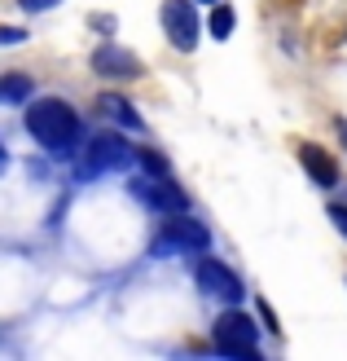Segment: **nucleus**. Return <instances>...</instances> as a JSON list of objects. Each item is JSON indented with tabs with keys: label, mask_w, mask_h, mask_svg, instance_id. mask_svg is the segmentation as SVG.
Listing matches in <instances>:
<instances>
[{
	"label": "nucleus",
	"mask_w": 347,
	"mask_h": 361,
	"mask_svg": "<svg viewBox=\"0 0 347 361\" xmlns=\"http://www.w3.org/2000/svg\"><path fill=\"white\" fill-rule=\"evenodd\" d=\"M27 133L40 141L44 150L66 154L70 146H75V137H80V115L70 111L62 97H40L27 111Z\"/></svg>",
	"instance_id": "f257e3e1"
},
{
	"label": "nucleus",
	"mask_w": 347,
	"mask_h": 361,
	"mask_svg": "<svg viewBox=\"0 0 347 361\" xmlns=\"http://www.w3.org/2000/svg\"><path fill=\"white\" fill-rule=\"evenodd\" d=\"M211 339H215V353H225V357H255V322H251V313L229 309L220 322H215Z\"/></svg>",
	"instance_id": "f03ea898"
},
{
	"label": "nucleus",
	"mask_w": 347,
	"mask_h": 361,
	"mask_svg": "<svg viewBox=\"0 0 347 361\" xmlns=\"http://www.w3.org/2000/svg\"><path fill=\"white\" fill-rule=\"evenodd\" d=\"M163 31H168L172 49H180V53L198 49V13H194V0H163Z\"/></svg>",
	"instance_id": "7ed1b4c3"
},
{
	"label": "nucleus",
	"mask_w": 347,
	"mask_h": 361,
	"mask_svg": "<svg viewBox=\"0 0 347 361\" xmlns=\"http://www.w3.org/2000/svg\"><path fill=\"white\" fill-rule=\"evenodd\" d=\"M127 159H132V146H127L123 137H115V133H101V137H93V146L84 150V172L88 176H97V172H111V168H123Z\"/></svg>",
	"instance_id": "20e7f679"
},
{
	"label": "nucleus",
	"mask_w": 347,
	"mask_h": 361,
	"mask_svg": "<svg viewBox=\"0 0 347 361\" xmlns=\"http://www.w3.org/2000/svg\"><path fill=\"white\" fill-rule=\"evenodd\" d=\"M198 286H203L211 300H225V304H237L246 295L242 278H237L229 264H220V260H203V264H198Z\"/></svg>",
	"instance_id": "39448f33"
},
{
	"label": "nucleus",
	"mask_w": 347,
	"mask_h": 361,
	"mask_svg": "<svg viewBox=\"0 0 347 361\" xmlns=\"http://www.w3.org/2000/svg\"><path fill=\"white\" fill-rule=\"evenodd\" d=\"M132 194L141 198V203H150V207H158V212H185V194H180V185H172L168 176H137L132 180Z\"/></svg>",
	"instance_id": "423d86ee"
},
{
	"label": "nucleus",
	"mask_w": 347,
	"mask_h": 361,
	"mask_svg": "<svg viewBox=\"0 0 347 361\" xmlns=\"http://www.w3.org/2000/svg\"><path fill=\"white\" fill-rule=\"evenodd\" d=\"M172 247H180V251H207L211 247V233H207V225H198V221H189V216H180L176 212V221H168V233L158 238V251H172Z\"/></svg>",
	"instance_id": "0eeeda50"
},
{
	"label": "nucleus",
	"mask_w": 347,
	"mask_h": 361,
	"mask_svg": "<svg viewBox=\"0 0 347 361\" xmlns=\"http://www.w3.org/2000/svg\"><path fill=\"white\" fill-rule=\"evenodd\" d=\"M93 71H97V75H111V80H132L141 71V62L127 49H119V44H101L93 53Z\"/></svg>",
	"instance_id": "6e6552de"
},
{
	"label": "nucleus",
	"mask_w": 347,
	"mask_h": 361,
	"mask_svg": "<svg viewBox=\"0 0 347 361\" xmlns=\"http://www.w3.org/2000/svg\"><path fill=\"white\" fill-rule=\"evenodd\" d=\"M299 159H303L308 176H313L321 190H334V185H339V168H334V159L325 154V150H317V146H299Z\"/></svg>",
	"instance_id": "1a4fd4ad"
},
{
	"label": "nucleus",
	"mask_w": 347,
	"mask_h": 361,
	"mask_svg": "<svg viewBox=\"0 0 347 361\" xmlns=\"http://www.w3.org/2000/svg\"><path fill=\"white\" fill-rule=\"evenodd\" d=\"M97 111H101V115H111L115 123H123V128H141V119H137V111H132V106H127L123 97H115V93H106V97L97 102Z\"/></svg>",
	"instance_id": "9d476101"
},
{
	"label": "nucleus",
	"mask_w": 347,
	"mask_h": 361,
	"mask_svg": "<svg viewBox=\"0 0 347 361\" xmlns=\"http://www.w3.org/2000/svg\"><path fill=\"white\" fill-rule=\"evenodd\" d=\"M27 97H31V80L27 75H0V102L18 106V102H27Z\"/></svg>",
	"instance_id": "9b49d317"
},
{
	"label": "nucleus",
	"mask_w": 347,
	"mask_h": 361,
	"mask_svg": "<svg viewBox=\"0 0 347 361\" xmlns=\"http://www.w3.org/2000/svg\"><path fill=\"white\" fill-rule=\"evenodd\" d=\"M211 35H215V40H229V35H233V9L229 5H220V0H215V9H211Z\"/></svg>",
	"instance_id": "f8f14e48"
},
{
	"label": "nucleus",
	"mask_w": 347,
	"mask_h": 361,
	"mask_svg": "<svg viewBox=\"0 0 347 361\" xmlns=\"http://www.w3.org/2000/svg\"><path fill=\"white\" fill-rule=\"evenodd\" d=\"M137 164L150 172V176H168V172H172V164H168L158 150H137Z\"/></svg>",
	"instance_id": "ddd939ff"
},
{
	"label": "nucleus",
	"mask_w": 347,
	"mask_h": 361,
	"mask_svg": "<svg viewBox=\"0 0 347 361\" xmlns=\"http://www.w3.org/2000/svg\"><path fill=\"white\" fill-rule=\"evenodd\" d=\"M330 221H334V229L347 238V207H343V203H334V207H330Z\"/></svg>",
	"instance_id": "4468645a"
},
{
	"label": "nucleus",
	"mask_w": 347,
	"mask_h": 361,
	"mask_svg": "<svg viewBox=\"0 0 347 361\" xmlns=\"http://www.w3.org/2000/svg\"><path fill=\"white\" fill-rule=\"evenodd\" d=\"M18 40H27L23 27H0V44H18Z\"/></svg>",
	"instance_id": "2eb2a0df"
},
{
	"label": "nucleus",
	"mask_w": 347,
	"mask_h": 361,
	"mask_svg": "<svg viewBox=\"0 0 347 361\" xmlns=\"http://www.w3.org/2000/svg\"><path fill=\"white\" fill-rule=\"evenodd\" d=\"M18 5H23L27 13H40V9H53V5H58V0H18Z\"/></svg>",
	"instance_id": "dca6fc26"
},
{
	"label": "nucleus",
	"mask_w": 347,
	"mask_h": 361,
	"mask_svg": "<svg viewBox=\"0 0 347 361\" xmlns=\"http://www.w3.org/2000/svg\"><path fill=\"white\" fill-rule=\"evenodd\" d=\"M260 317H264V326H268V331H277V317H272V309H268L264 300H260Z\"/></svg>",
	"instance_id": "f3484780"
},
{
	"label": "nucleus",
	"mask_w": 347,
	"mask_h": 361,
	"mask_svg": "<svg viewBox=\"0 0 347 361\" xmlns=\"http://www.w3.org/2000/svg\"><path fill=\"white\" fill-rule=\"evenodd\" d=\"M339 137H343V146H347V119H343V123H339Z\"/></svg>",
	"instance_id": "a211bd4d"
},
{
	"label": "nucleus",
	"mask_w": 347,
	"mask_h": 361,
	"mask_svg": "<svg viewBox=\"0 0 347 361\" xmlns=\"http://www.w3.org/2000/svg\"><path fill=\"white\" fill-rule=\"evenodd\" d=\"M203 5H215V0H203Z\"/></svg>",
	"instance_id": "6ab92c4d"
}]
</instances>
